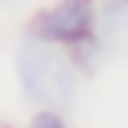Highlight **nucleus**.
Listing matches in <instances>:
<instances>
[{"instance_id":"f257e3e1","label":"nucleus","mask_w":128,"mask_h":128,"mask_svg":"<svg viewBox=\"0 0 128 128\" xmlns=\"http://www.w3.org/2000/svg\"><path fill=\"white\" fill-rule=\"evenodd\" d=\"M16 74L31 101L43 109H66L78 97V62L39 35H27L16 50Z\"/></svg>"},{"instance_id":"f03ea898","label":"nucleus","mask_w":128,"mask_h":128,"mask_svg":"<svg viewBox=\"0 0 128 128\" xmlns=\"http://www.w3.org/2000/svg\"><path fill=\"white\" fill-rule=\"evenodd\" d=\"M97 24V4L93 0H58L47 12L31 20V35L47 43H58V47H74V43L89 39Z\"/></svg>"},{"instance_id":"7ed1b4c3","label":"nucleus","mask_w":128,"mask_h":128,"mask_svg":"<svg viewBox=\"0 0 128 128\" xmlns=\"http://www.w3.org/2000/svg\"><path fill=\"white\" fill-rule=\"evenodd\" d=\"M27 128H66V120L58 116V109H43V112H35L31 116V124Z\"/></svg>"},{"instance_id":"20e7f679","label":"nucleus","mask_w":128,"mask_h":128,"mask_svg":"<svg viewBox=\"0 0 128 128\" xmlns=\"http://www.w3.org/2000/svg\"><path fill=\"white\" fill-rule=\"evenodd\" d=\"M105 8H120V12H128V0H101Z\"/></svg>"},{"instance_id":"39448f33","label":"nucleus","mask_w":128,"mask_h":128,"mask_svg":"<svg viewBox=\"0 0 128 128\" xmlns=\"http://www.w3.org/2000/svg\"><path fill=\"white\" fill-rule=\"evenodd\" d=\"M0 4H8V0H0Z\"/></svg>"}]
</instances>
